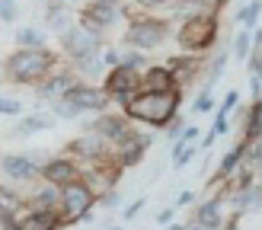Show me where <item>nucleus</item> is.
Returning <instances> with one entry per match:
<instances>
[{"instance_id": "nucleus-1", "label": "nucleus", "mask_w": 262, "mask_h": 230, "mask_svg": "<svg viewBox=\"0 0 262 230\" xmlns=\"http://www.w3.org/2000/svg\"><path fill=\"white\" fill-rule=\"evenodd\" d=\"M119 102L131 119H141L147 125H166L173 122V115L179 109V89H173V93H135Z\"/></svg>"}, {"instance_id": "nucleus-2", "label": "nucleus", "mask_w": 262, "mask_h": 230, "mask_svg": "<svg viewBox=\"0 0 262 230\" xmlns=\"http://www.w3.org/2000/svg\"><path fill=\"white\" fill-rule=\"evenodd\" d=\"M55 64V55L45 48H19L7 58L4 71L10 80H19V83H32V80H42V77L51 71Z\"/></svg>"}, {"instance_id": "nucleus-3", "label": "nucleus", "mask_w": 262, "mask_h": 230, "mask_svg": "<svg viewBox=\"0 0 262 230\" xmlns=\"http://www.w3.org/2000/svg\"><path fill=\"white\" fill-rule=\"evenodd\" d=\"M211 42H217V13H202L182 22L179 29V45L186 51H202Z\"/></svg>"}, {"instance_id": "nucleus-4", "label": "nucleus", "mask_w": 262, "mask_h": 230, "mask_svg": "<svg viewBox=\"0 0 262 230\" xmlns=\"http://www.w3.org/2000/svg\"><path fill=\"white\" fill-rule=\"evenodd\" d=\"M93 198H96V192L86 182H80V179L71 182V186H61V214H64V221H77V217L90 214Z\"/></svg>"}, {"instance_id": "nucleus-5", "label": "nucleus", "mask_w": 262, "mask_h": 230, "mask_svg": "<svg viewBox=\"0 0 262 230\" xmlns=\"http://www.w3.org/2000/svg\"><path fill=\"white\" fill-rule=\"evenodd\" d=\"M163 38H166V22H160V19H135L125 32V42L141 51L157 48Z\"/></svg>"}, {"instance_id": "nucleus-6", "label": "nucleus", "mask_w": 262, "mask_h": 230, "mask_svg": "<svg viewBox=\"0 0 262 230\" xmlns=\"http://www.w3.org/2000/svg\"><path fill=\"white\" fill-rule=\"evenodd\" d=\"M119 16H122V4H119V0H90V4L83 7V13H80V19H83V26L90 32H102Z\"/></svg>"}, {"instance_id": "nucleus-7", "label": "nucleus", "mask_w": 262, "mask_h": 230, "mask_svg": "<svg viewBox=\"0 0 262 230\" xmlns=\"http://www.w3.org/2000/svg\"><path fill=\"white\" fill-rule=\"evenodd\" d=\"M64 51H68L74 61L96 58V55H99V35L90 32L86 26H80V29H71V32H64Z\"/></svg>"}, {"instance_id": "nucleus-8", "label": "nucleus", "mask_w": 262, "mask_h": 230, "mask_svg": "<svg viewBox=\"0 0 262 230\" xmlns=\"http://www.w3.org/2000/svg\"><path fill=\"white\" fill-rule=\"evenodd\" d=\"M64 99H68L77 112H83V109L102 112V109L109 106V99H112V96L106 93V89H96V86H90V83H77V86L71 89V93L64 96Z\"/></svg>"}, {"instance_id": "nucleus-9", "label": "nucleus", "mask_w": 262, "mask_h": 230, "mask_svg": "<svg viewBox=\"0 0 262 230\" xmlns=\"http://www.w3.org/2000/svg\"><path fill=\"white\" fill-rule=\"evenodd\" d=\"M138 86H141V71H131V67H112L106 77V93L115 99L135 96Z\"/></svg>"}, {"instance_id": "nucleus-10", "label": "nucleus", "mask_w": 262, "mask_h": 230, "mask_svg": "<svg viewBox=\"0 0 262 230\" xmlns=\"http://www.w3.org/2000/svg\"><path fill=\"white\" fill-rule=\"evenodd\" d=\"M176 89V77L166 67H150L141 77V93H173Z\"/></svg>"}, {"instance_id": "nucleus-11", "label": "nucleus", "mask_w": 262, "mask_h": 230, "mask_svg": "<svg viewBox=\"0 0 262 230\" xmlns=\"http://www.w3.org/2000/svg\"><path fill=\"white\" fill-rule=\"evenodd\" d=\"M0 170H4L10 179L26 182V179H35L38 173H42V166H35L32 157H4V160H0Z\"/></svg>"}, {"instance_id": "nucleus-12", "label": "nucleus", "mask_w": 262, "mask_h": 230, "mask_svg": "<svg viewBox=\"0 0 262 230\" xmlns=\"http://www.w3.org/2000/svg\"><path fill=\"white\" fill-rule=\"evenodd\" d=\"M42 176L48 179V182H55V186H71V182H77V166L71 160L55 157V160H48L42 166Z\"/></svg>"}, {"instance_id": "nucleus-13", "label": "nucleus", "mask_w": 262, "mask_h": 230, "mask_svg": "<svg viewBox=\"0 0 262 230\" xmlns=\"http://www.w3.org/2000/svg\"><path fill=\"white\" fill-rule=\"evenodd\" d=\"M96 134H99V137H106V141H112V144L119 147L122 141L131 134V128H128L122 119H115V115H102V119L96 122Z\"/></svg>"}, {"instance_id": "nucleus-14", "label": "nucleus", "mask_w": 262, "mask_h": 230, "mask_svg": "<svg viewBox=\"0 0 262 230\" xmlns=\"http://www.w3.org/2000/svg\"><path fill=\"white\" fill-rule=\"evenodd\" d=\"M64 217H58V211H38L32 208L26 217H19V230H55Z\"/></svg>"}, {"instance_id": "nucleus-15", "label": "nucleus", "mask_w": 262, "mask_h": 230, "mask_svg": "<svg viewBox=\"0 0 262 230\" xmlns=\"http://www.w3.org/2000/svg\"><path fill=\"white\" fill-rule=\"evenodd\" d=\"M106 144H109L106 137L86 134V137H80V141H74V153H80V157H86V160H99L102 153H106Z\"/></svg>"}, {"instance_id": "nucleus-16", "label": "nucleus", "mask_w": 262, "mask_h": 230, "mask_svg": "<svg viewBox=\"0 0 262 230\" xmlns=\"http://www.w3.org/2000/svg\"><path fill=\"white\" fill-rule=\"evenodd\" d=\"M195 224H202L208 230H221V198L205 201L199 211H195Z\"/></svg>"}, {"instance_id": "nucleus-17", "label": "nucleus", "mask_w": 262, "mask_h": 230, "mask_svg": "<svg viewBox=\"0 0 262 230\" xmlns=\"http://www.w3.org/2000/svg\"><path fill=\"white\" fill-rule=\"evenodd\" d=\"M74 86H77V80H74L71 74H58V77H51V80L42 86V93H45V96H61V99H64Z\"/></svg>"}, {"instance_id": "nucleus-18", "label": "nucleus", "mask_w": 262, "mask_h": 230, "mask_svg": "<svg viewBox=\"0 0 262 230\" xmlns=\"http://www.w3.org/2000/svg\"><path fill=\"white\" fill-rule=\"evenodd\" d=\"M259 137H262V99H256L250 119H246V144H259Z\"/></svg>"}, {"instance_id": "nucleus-19", "label": "nucleus", "mask_w": 262, "mask_h": 230, "mask_svg": "<svg viewBox=\"0 0 262 230\" xmlns=\"http://www.w3.org/2000/svg\"><path fill=\"white\" fill-rule=\"evenodd\" d=\"M233 204H237V211L259 208V204H262V189H256V186H246V189H240V195H233Z\"/></svg>"}, {"instance_id": "nucleus-20", "label": "nucleus", "mask_w": 262, "mask_h": 230, "mask_svg": "<svg viewBox=\"0 0 262 230\" xmlns=\"http://www.w3.org/2000/svg\"><path fill=\"white\" fill-rule=\"evenodd\" d=\"M166 71L176 77V80H186V77H192L195 71H199V61H192V58H173L166 64Z\"/></svg>"}, {"instance_id": "nucleus-21", "label": "nucleus", "mask_w": 262, "mask_h": 230, "mask_svg": "<svg viewBox=\"0 0 262 230\" xmlns=\"http://www.w3.org/2000/svg\"><path fill=\"white\" fill-rule=\"evenodd\" d=\"M224 64H227V51H217V58L208 64V71H205V89H211V86L221 80V74H224Z\"/></svg>"}, {"instance_id": "nucleus-22", "label": "nucleus", "mask_w": 262, "mask_h": 230, "mask_svg": "<svg viewBox=\"0 0 262 230\" xmlns=\"http://www.w3.org/2000/svg\"><path fill=\"white\" fill-rule=\"evenodd\" d=\"M48 26L55 32H71V13L64 10V7H51L48 13Z\"/></svg>"}, {"instance_id": "nucleus-23", "label": "nucleus", "mask_w": 262, "mask_h": 230, "mask_svg": "<svg viewBox=\"0 0 262 230\" xmlns=\"http://www.w3.org/2000/svg\"><path fill=\"white\" fill-rule=\"evenodd\" d=\"M16 42H19L23 48H45V45H42V42H45L42 32L32 29V26H26V29H19V32H16Z\"/></svg>"}, {"instance_id": "nucleus-24", "label": "nucleus", "mask_w": 262, "mask_h": 230, "mask_svg": "<svg viewBox=\"0 0 262 230\" xmlns=\"http://www.w3.org/2000/svg\"><path fill=\"white\" fill-rule=\"evenodd\" d=\"M237 163H243V144L233 147L227 157H224V163H221V170H217V179H227L233 170H237Z\"/></svg>"}, {"instance_id": "nucleus-25", "label": "nucleus", "mask_w": 262, "mask_h": 230, "mask_svg": "<svg viewBox=\"0 0 262 230\" xmlns=\"http://www.w3.org/2000/svg\"><path fill=\"white\" fill-rule=\"evenodd\" d=\"M259 13H262V0H250V4L237 13V22H240V26H253V22L259 19Z\"/></svg>"}, {"instance_id": "nucleus-26", "label": "nucleus", "mask_w": 262, "mask_h": 230, "mask_svg": "<svg viewBox=\"0 0 262 230\" xmlns=\"http://www.w3.org/2000/svg\"><path fill=\"white\" fill-rule=\"evenodd\" d=\"M0 211L4 214H16L19 211V195L10 192V189H4V186H0Z\"/></svg>"}, {"instance_id": "nucleus-27", "label": "nucleus", "mask_w": 262, "mask_h": 230, "mask_svg": "<svg viewBox=\"0 0 262 230\" xmlns=\"http://www.w3.org/2000/svg\"><path fill=\"white\" fill-rule=\"evenodd\" d=\"M250 48H253V35L250 32H240L237 38H233V55H237V61L250 58Z\"/></svg>"}, {"instance_id": "nucleus-28", "label": "nucleus", "mask_w": 262, "mask_h": 230, "mask_svg": "<svg viewBox=\"0 0 262 230\" xmlns=\"http://www.w3.org/2000/svg\"><path fill=\"white\" fill-rule=\"evenodd\" d=\"M51 125H55L51 119H26L13 134H32V131H42V128H51Z\"/></svg>"}, {"instance_id": "nucleus-29", "label": "nucleus", "mask_w": 262, "mask_h": 230, "mask_svg": "<svg viewBox=\"0 0 262 230\" xmlns=\"http://www.w3.org/2000/svg\"><path fill=\"white\" fill-rule=\"evenodd\" d=\"M119 67L141 71V67H144V58H141V51H128V55H122V64H119Z\"/></svg>"}, {"instance_id": "nucleus-30", "label": "nucleus", "mask_w": 262, "mask_h": 230, "mask_svg": "<svg viewBox=\"0 0 262 230\" xmlns=\"http://www.w3.org/2000/svg\"><path fill=\"white\" fill-rule=\"evenodd\" d=\"M16 19V4L13 0H0V22H10Z\"/></svg>"}, {"instance_id": "nucleus-31", "label": "nucleus", "mask_w": 262, "mask_h": 230, "mask_svg": "<svg viewBox=\"0 0 262 230\" xmlns=\"http://www.w3.org/2000/svg\"><path fill=\"white\" fill-rule=\"evenodd\" d=\"M77 71H83V74H99L102 64H99L96 58H86V61H77Z\"/></svg>"}, {"instance_id": "nucleus-32", "label": "nucleus", "mask_w": 262, "mask_h": 230, "mask_svg": "<svg viewBox=\"0 0 262 230\" xmlns=\"http://www.w3.org/2000/svg\"><path fill=\"white\" fill-rule=\"evenodd\" d=\"M211 106H214V102H211V89H205V93L195 99V112H208Z\"/></svg>"}, {"instance_id": "nucleus-33", "label": "nucleus", "mask_w": 262, "mask_h": 230, "mask_svg": "<svg viewBox=\"0 0 262 230\" xmlns=\"http://www.w3.org/2000/svg\"><path fill=\"white\" fill-rule=\"evenodd\" d=\"M19 102L16 99H0V112H4V115H19Z\"/></svg>"}, {"instance_id": "nucleus-34", "label": "nucleus", "mask_w": 262, "mask_h": 230, "mask_svg": "<svg viewBox=\"0 0 262 230\" xmlns=\"http://www.w3.org/2000/svg\"><path fill=\"white\" fill-rule=\"evenodd\" d=\"M102 64H106V67H119V64H122V55H119V51H106V55H102Z\"/></svg>"}, {"instance_id": "nucleus-35", "label": "nucleus", "mask_w": 262, "mask_h": 230, "mask_svg": "<svg viewBox=\"0 0 262 230\" xmlns=\"http://www.w3.org/2000/svg\"><path fill=\"white\" fill-rule=\"evenodd\" d=\"M237 99H240L237 93H227V99H224V106H221V112H217V115H224V119H227V112L237 106Z\"/></svg>"}, {"instance_id": "nucleus-36", "label": "nucleus", "mask_w": 262, "mask_h": 230, "mask_svg": "<svg viewBox=\"0 0 262 230\" xmlns=\"http://www.w3.org/2000/svg\"><path fill=\"white\" fill-rule=\"evenodd\" d=\"M119 201H122V195H119V192H106V195H102V204H106V208H115Z\"/></svg>"}, {"instance_id": "nucleus-37", "label": "nucleus", "mask_w": 262, "mask_h": 230, "mask_svg": "<svg viewBox=\"0 0 262 230\" xmlns=\"http://www.w3.org/2000/svg\"><path fill=\"white\" fill-rule=\"evenodd\" d=\"M141 204H144V198H138L135 204H128V208H125V217H135V214L141 211Z\"/></svg>"}, {"instance_id": "nucleus-38", "label": "nucleus", "mask_w": 262, "mask_h": 230, "mask_svg": "<svg viewBox=\"0 0 262 230\" xmlns=\"http://www.w3.org/2000/svg\"><path fill=\"white\" fill-rule=\"evenodd\" d=\"M169 221H173V208H166V211L157 214V224H169Z\"/></svg>"}, {"instance_id": "nucleus-39", "label": "nucleus", "mask_w": 262, "mask_h": 230, "mask_svg": "<svg viewBox=\"0 0 262 230\" xmlns=\"http://www.w3.org/2000/svg\"><path fill=\"white\" fill-rule=\"evenodd\" d=\"M202 4H205V10H208V13H214L221 4H224V0H202Z\"/></svg>"}, {"instance_id": "nucleus-40", "label": "nucleus", "mask_w": 262, "mask_h": 230, "mask_svg": "<svg viewBox=\"0 0 262 230\" xmlns=\"http://www.w3.org/2000/svg\"><path fill=\"white\" fill-rule=\"evenodd\" d=\"M141 7H163V4H169V0H138Z\"/></svg>"}, {"instance_id": "nucleus-41", "label": "nucleus", "mask_w": 262, "mask_h": 230, "mask_svg": "<svg viewBox=\"0 0 262 230\" xmlns=\"http://www.w3.org/2000/svg\"><path fill=\"white\" fill-rule=\"evenodd\" d=\"M182 134V122H173L169 125V137H179Z\"/></svg>"}, {"instance_id": "nucleus-42", "label": "nucleus", "mask_w": 262, "mask_h": 230, "mask_svg": "<svg viewBox=\"0 0 262 230\" xmlns=\"http://www.w3.org/2000/svg\"><path fill=\"white\" fill-rule=\"evenodd\" d=\"M195 201V192H182L179 195V204H192Z\"/></svg>"}, {"instance_id": "nucleus-43", "label": "nucleus", "mask_w": 262, "mask_h": 230, "mask_svg": "<svg viewBox=\"0 0 262 230\" xmlns=\"http://www.w3.org/2000/svg\"><path fill=\"white\" fill-rule=\"evenodd\" d=\"M45 4H51V7H64V0H45Z\"/></svg>"}, {"instance_id": "nucleus-44", "label": "nucleus", "mask_w": 262, "mask_h": 230, "mask_svg": "<svg viewBox=\"0 0 262 230\" xmlns=\"http://www.w3.org/2000/svg\"><path fill=\"white\" fill-rule=\"evenodd\" d=\"M186 230H208V227H202V224H192V227H186Z\"/></svg>"}, {"instance_id": "nucleus-45", "label": "nucleus", "mask_w": 262, "mask_h": 230, "mask_svg": "<svg viewBox=\"0 0 262 230\" xmlns=\"http://www.w3.org/2000/svg\"><path fill=\"white\" fill-rule=\"evenodd\" d=\"M227 230H240V227H237V224H230V227H227Z\"/></svg>"}, {"instance_id": "nucleus-46", "label": "nucleus", "mask_w": 262, "mask_h": 230, "mask_svg": "<svg viewBox=\"0 0 262 230\" xmlns=\"http://www.w3.org/2000/svg\"><path fill=\"white\" fill-rule=\"evenodd\" d=\"M169 230H186V227H169Z\"/></svg>"}]
</instances>
